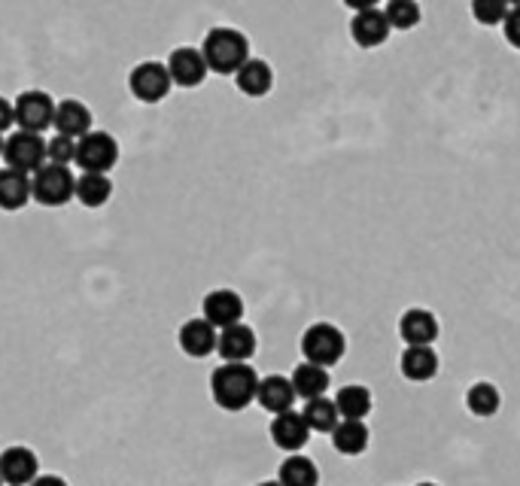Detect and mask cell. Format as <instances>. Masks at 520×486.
<instances>
[{
	"instance_id": "cell-1",
	"label": "cell",
	"mask_w": 520,
	"mask_h": 486,
	"mask_svg": "<svg viewBox=\"0 0 520 486\" xmlns=\"http://www.w3.org/2000/svg\"><path fill=\"white\" fill-rule=\"evenodd\" d=\"M259 374L247 362H226L210 374V392L222 411H244L256 401Z\"/></svg>"
},
{
	"instance_id": "cell-2",
	"label": "cell",
	"mask_w": 520,
	"mask_h": 486,
	"mask_svg": "<svg viewBox=\"0 0 520 486\" xmlns=\"http://www.w3.org/2000/svg\"><path fill=\"white\" fill-rule=\"evenodd\" d=\"M201 55L207 61V70L235 76V70L250 58V40L238 28H213L201 40Z\"/></svg>"
},
{
	"instance_id": "cell-3",
	"label": "cell",
	"mask_w": 520,
	"mask_h": 486,
	"mask_svg": "<svg viewBox=\"0 0 520 486\" xmlns=\"http://www.w3.org/2000/svg\"><path fill=\"white\" fill-rule=\"evenodd\" d=\"M73 180L67 165H55V161H46L31 174V201H37L40 207H64L73 198Z\"/></svg>"
},
{
	"instance_id": "cell-4",
	"label": "cell",
	"mask_w": 520,
	"mask_h": 486,
	"mask_svg": "<svg viewBox=\"0 0 520 486\" xmlns=\"http://www.w3.org/2000/svg\"><path fill=\"white\" fill-rule=\"evenodd\" d=\"M344 350H347L344 332L338 326H332V322H314V326L302 335V356H305V362L332 368L335 362H341Z\"/></svg>"
},
{
	"instance_id": "cell-5",
	"label": "cell",
	"mask_w": 520,
	"mask_h": 486,
	"mask_svg": "<svg viewBox=\"0 0 520 486\" xmlns=\"http://www.w3.org/2000/svg\"><path fill=\"white\" fill-rule=\"evenodd\" d=\"M116 161H119V143L113 140V134L89 131L77 140V158H73V165H77L80 171L110 174Z\"/></svg>"
},
{
	"instance_id": "cell-6",
	"label": "cell",
	"mask_w": 520,
	"mask_h": 486,
	"mask_svg": "<svg viewBox=\"0 0 520 486\" xmlns=\"http://www.w3.org/2000/svg\"><path fill=\"white\" fill-rule=\"evenodd\" d=\"M171 73L162 61H143L128 73V89L140 104H159L171 95Z\"/></svg>"
},
{
	"instance_id": "cell-7",
	"label": "cell",
	"mask_w": 520,
	"mask_h": 486,
	"mask_svg": "<svg viewBox=\"0 0 520 486\" xmlns=\"http://www.w3.org/2000/svg\"><path fill=\"white\" fill-rule=\"evenodd\" d=\"M4 161H7V168L34 174L40 165H46V137L37 134V131L19 128L4 143Z\"/></svg>"
},
{
	"instance_id": "cell-8",
	"label": "cell",
	"mask_w": 520,
	"mask_h": 486,
	"mask_svg": "<svg viewBox=\"0 0 520 486\" xmlns=\"http://www.w3.org/2000/svg\"><path fill=\"white\" fill-rule=\"evenodd\" d=\"M13 110H16V125L25 131H37V134H43L55 119V101L40 89L22 92L13 101Z\"/></svg>"
},
{
	"instance_id": "cell-9",
	"label": "cell",
	"mask_w": 520,
	"mask_h": 486,
	"mask_svg": "<svg viewBox=\"0 0 520 486\" xmlns=\"http://www.w3.org/2000/svg\"><path fill=\"white\" fill-rule=\"evenodd\" d=\"M201 316L210 322L213 329H226L244 319V298L235 289H213L204 295Z\"/></svg>"
},
{
	"instance_id": "cell-10",
	"label": "cell",
	"mask_w": 520,
	"mask_h": 486,
	"mask_svg": "<svg viewBox=\"0 0 520 486\" xmlns=\"http://www.w3.org/2000/svg\"><path fill=\"white\" fill-rule=\"evenodd\" d=\"M168 73H171V83L174 86H180V89H195V86H201L204 79H207V61H204V55H201V49H195V46H180V49H174L171 52V58H168Z\"/></svg>"
},
{
	"instance_id": "cell-11",
	"label": "cell",
	"mask_w": 520,
	"mask_h": 486,
	"mask_svg": "<svg viewBox=\"0 0 520 486\" xmlns=\"http://www.w3.org/2000/svg\"><path fill=\"white\" fill-rule=\"evenodd\" d=\"M390 34H393V28H390L384 10H378V7L375 10L353 13V19H350V37L362 49H378V46H384L390 40Z\"/></svg>"
},
{
	"instance_id": "cell-12",
	"label": "cell",
	"mask_w": 520,
	"mask_h": 486,
	"mask_svg": "<svg viewBox=\"0 0 520 486\" xmlns=\"http://www.w3.org/2000/svg\"><path fill=\"white\" fill-rule=\"evenodd\" d=\"M311 438V426L305 423L302 414H295L292 408L283 411V414H274L271 420V441L286 450V453H299Z\"/></svg>"
},
{
	"instance_id": "cell-13",
	"label": "cell",
	"mask_w": 520,
	"mask_h": 486,
	"mask_svg": "<svg viewBox=\"0 0 520 486\" xmlns=\"http://www.w3.org/2000/svg\"><path fill=\"white\" fill-rule=\"evenodd\" d=\"M216 350L226 362H247L256 353V332L250 326H244V322H235V326L219 329Z\"/></svg>"
},
{
	"instance_id": "cell-14",
	"label": "cell",
	"mask_w": 520,
	"mask_h": 486,
	"mask_svg": "<svg viewBox=\"0 0 520 486\" xmlns=\"http://www.w3.org/2000/svg\"><path fill=\"white\" fill-rule=\"evenodd\" d=\"M40 471V459L28 447H10L0 456V477L10 486H28Z\"/></svg>"
},
{
	"instance_id": "cell-15",
	"label": "cell",
	"mask_w": 520,
	"mask_h": 486,
	"mask_svg": "<svg viewBox=\"0 0 520 486\" xmlns=\"http://www.w3.org/2000/svg\"><path fill=\"white\" fill-rule=\"evenodd\" d=\"M216 335H219V329H213L210 322L201 316V319H189V322H183L177 341H180V350H183L186 356H192V359H204V356L216 353Z\"/></svg>"
},
{
	"instance_id": "cell-16",
	"label": "cell",
	"mask_w": 520,
	"mask_h": 486,
	"mask_svg": "<svg viewBox=\"0 0 520 486\" xmlns=\"http://www.w3.org/2000/svg\"><path fill=\"white\" fill-rule=\"evenodd\" d=\"M52 128L55 134H64V137H73V140H80L83 134L92 131V110L83 104V101H61L55 104V119H52Z\"/></svg>"
},
{
	"instance_id": "cell-17",
	"label": "cell",
	"mask_w": 520,
	"mask_h": 486,
	"mask_svg": "<svg viewBox=\"0 0 520 486\" xmlns=\"http://www.w3.org/2000/svg\"><path fill=\"white\" fill-rule=\"evenodd\" d=\"M299 398L292 389V380L289 377H280V374H271V377H262L259 380V389H256V401L268 414H283L292 408V401Z\"/></svg>"
},
{
	"instance_id": "cell-18",
	"label": "cell",
	"mask_w": 520,
	"mask_h": 486,
	"mask_svg": "<svg viewBox=\"0 0 520 486\" xmlns=\"http://www.w3.org/2000/svg\"><path fill=\"white\" fill-rule=\"evenodd\" d=\"M235 83L247 98H265L274 86V73L268 67V61L262 58H247L238 70H235Z\"/></svg>"
},
{
	"instance_id": "cell-19",
	"label": "cell",
	"mask_w": 520,
	"mask_h": 486,
	"mask_svg": "<svg viewBox=\"0 0 520 486\" xmlns=\"http://www.w3.org/2000/svg\"><path fill=\"white\" fill-rule=\"evenodd\" d=\"M399 335L408 347L411 344H432L438 338V319L423 307H411L399 319Z\"/></svg>"
},
{
	"instance_id": "cell-20",
	"label": "cell",
	"mask_w": 520,
	"mask_h": 486,
	"mask_svg": "<svg viewBox=\"0 0 520 486\" xmlns=\"http://www.w3.org/2000/svg\"><path fill=\"white\" fill-rule=\"evenodd\" d=\"M31 201V174L0 168V210H22Z\"/></svg>"
},
{
	"instance_id": "cell-21",
	"label": "cell",
	"mask_w": 520,
	"mask_h": 486,
	"mask_svg": "<svg viewBox=\"0 0 520 486\" xmlns=\"http://www.w3.org/2000/svg\"><path fill=\"white\" fill-rule=\"evenodd\" d=\"M402 374L414 383H426L438 374V356L432 344H411L402 353Z\"/></svg>"
},
{
	"instance_id": "cell-22",
	"label": "cell",
	"mask_w": 520,
	"mask_h": 486,
	"mask_svg": "<svg viewBox=\"0 0 520 486\" xmlns=\"http://www.w3.org/2000/svg\"><path fill=\"white\" fill-rule=\"evenodd\" d=\"M113 195V183L107 174H98V171H83L77 177V186H73V198H77L83 207H104Z\"/></svg>"
},
{
	"instance_id": "cell-23",
	"label": "cell",
	"mask_w": 520,
	"mask_h": 486,
	"mask_svg": "<svg viewBox=\"0 0 520 486\" xmlns=\"http://www.w3.org/2000/svg\"><path fill=\"white\" fill-rule=\"evenodd\" d=\"M332 435V447L341 456H359L368 447V426L362 420H338V426L329 432Z\"/></svg>"
},
{
	"instance_id": "cell-24",
	"label": "cell",
	"mask_w": 520,
	"mask_h": 486,
	"mask_svg": "<svg viewBox=\"0 0 520 486\" xmlns=\"http://www.w3.org/2000/svg\"><path fill=\"white\" fill-rule=\"evenodd\" d=\"M292 389L299 398H317V395H326L329 389V371L323 365H314V362H302L299 368L292 371Z\"/></svg>"
},
{
	"instance_id": "cell-25",
	"label": "cell",
	"mask_w": 520,
	"mask_h": 486,
	"mask_svg": "<svg viewBox=\"0 0 520 486\" xmlns=\"http://www.w3.org/2000/svg\"><path fill=\"white\" fill-rule=\"evenodd\" d=\"M302 417L311 426V432H320V435H329L338 426V420H341V414L335 408V398H326V395L308 398Z\"/></svg>"
},
{
	"instance_id": "cell-26",
	"label": "cell",
	"mask_w": 520,
	"mask_h": 486,
	"mask_svg": "<svg viewBox=\"0 0 520 486\" xmlns=\"http://www.w3.org/2000/svg\"><path fill=\"white\" fill-rule=\"evenodd\" d=\"M277 480L283 486H317L320 483V471H317V465L308 456L289 453V459H283V465H280Z\"/></svg>"
},
{
	"instance_id": "cell-27",
	"label": "cell",
	"mask_w": 520,
	"mask_h": 486,
	"mask_svg": "<svg viewBox=\"0 0 520 486\" xmlns=\"http://www.w3.org/2000/svg\"><path fill=\"white\" fill-rule=\"evenodd\" d=\"M335 408H338L341 420H362L371 411V392L365 386H356V383L344 386L335 395Z\"/></svg>"
},
{
	"instance_id": "cell-28",
	"label": "cell",
	"mask_w": 520,
	"mask_h": 486,
	"mask_svg": "<svg viewBox=\"0 0 520 486\" xmlns=\"http://www.w3.org/2000/svg\"><path fill=\"white\" fill-rule=\"evenodd\" d=\"M499 401H502L499 398V389L493 383H487V380L469 386V392H466V408L475 417H493L499 411Z\"/></svg>"
},
{
	"instance_id": "cell-29",
	"label": "cell",
	"mask_w": 520,
	"mask_h": 486,
	"mask_svg": "<svg viewBox=\"0 0 520 486\" xmlns=\"http://www.w3.org/2000/svg\"><path fill=\"white\" fill-rule=\"evenodd\" d=\"M384 16L393 31H411L420 25V4L417 0H387Z\"/></svg>"
},
{
	"instance_id": "cell-30",
	"label": "cell",
	"mask_w": 520,
	"mask_h": 486,
	"mask_svg": "<svg viewBox=\"0 0 520 486\" xmlns=\"http://www.w3.org/2000/svg\"><path fill=\"white\" fill-rule=\"evenodd\" d=\"M508 10L511 7L505 4V0H472V16L484 28H499L505 22Z\"/></svg>"
},
{
	"instance_id": "cell-31",
	"label": "cell",
	"mask_w": 520,
	"mask_h": 486,
	"mask_svg": "<svg viewBox=\"0 0 520 486\" xmlns=\"http://www.w3.org/2000/svg\"><path fill=\"white\" fill-rule=\"evenodd\" d=\"M73 158H77V140L73 137L55 134L46 140V161H55V165H73Z\"/></svg>"
},
{
	"instance_id": "cell-32",
	"label": "cell",
	"mask_w": 520,
	"mask_h": 486,
	"mask_svg": "<svg viewBox=\"0 0 520 486\" xmlns=\"http://www.w3.org/2000/svg\"><path fill=\"white\" fill-rule=\"evenodd\" d=\"M502 31H505V40H508L514 49H520V7H511V10H508V16H505V22H502Z\"/></svg>"
},
{
	"instance_id": "cell-33",
	"label": "cell",
	"mask_w": 520,
	"mask_h": 486,
	"mask_svg": "<svg viewBox=\"0 0 520 486\" xmlns=\"http://www.w3.org/2000/svg\"><path fill=\"white\" fill-rule=\"evenodd\" d=\"M16 125V110H13V101L0 95V134L10 131Z\"/></svg>"
},
{
	"instance_id": "cell-34",
	"label": "cell",
	"mask_w": 520,
	"mask_h": 486,
	"mask_svg": "<svg viewBox=\"0 0 520 486\" xmlns=\"http://www.w3.org/2000/svg\"><path fill=\"white\" fill-rule=\"evenodd\" d=\"M28 486H67V480H64V477H58V474H43V477L37 474V477L28 483Z\"/></svg>"
},
{
	"instance_id": "cell-35",
	"label": "cell",
	"mask_w": 520,
	"mask_h": 486,
	"mask_svg": "<svg viewBox=\"0 0 520 486\" xmlns=\"http://www.w3.org/2000/svg\"><path fill=\"white\" fill-rule=\"evenodd\" d=\"M344 7L353 10V13H362V10H375L378 0H344Z\"/></svg>"
},
{
	"instance_id": "cell-36",
	"label": "cell",
	"mask_w": 520,
	"mask_h": 486,
	"mask_svg": "<svg viewBox=\"0 0 520 486\" xmlns=\"http://www.w3.org/2000/svg\"><path fill=\"white\" fill-rule=\"evenodd\" d=\"M4 143H7V137H4V134H0V158H4Z\"/></svg>"
},
{
	"instance_id": "cell-37",
	"label": "cell",
	"mask_w": 520,
	"mask_h": 486,
	"mask_svg": "<svg viewBox=\"0 0 520 486\" xmlns=\"http://www.w3.org/2000/svg\"><path fill=\"white\" fill-rule=\"evenodd\" d=\"M259 486H283L280 480H268V483H259Z\"/></svg>"
},
{
	"instance_id": "cell-38",
	"label": "cell",
	"mask_w": 520,
	"mask_h": 486,
	"mask_svg": "<svg viewBox=\"0 0 520 486\" xmlns=\"http://www.w3.org/2000/svg\"><path fill=\"white\" fill-rule=\"evenodd\" d=\"M505 4H508V7H520V0H505Z\"/></svg>"
},
{
	"instance_id": "cell-39",
	"label": "cell",
	"mask_w": 520,
	"mask_h": 486,
	"mask_svg": "<svg viewBox=\"0 0 520 486\" xmlns=\"http://www.w3.org/2000/svg\"><path fill=\"white\" fill-rule=\"evenodd\" d=\"M417 486H435V483H417Z\"/></svg>"
},
{
	"instance_id": "cell-40",
	"label": "cell",
	"mask_w": 520,
	"mask_h": 486,
	"mask_svg": "<svg viewBox=\"0 0 520 486\" xmlns=\"http://www.w3.org/2000/svg\"><path fill=\"white\" fill-rule=\"evenodd\" d=\"M0 483H4V477H0Z\"/></svg>"
}]
</instances>
